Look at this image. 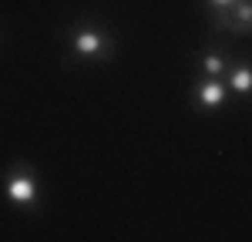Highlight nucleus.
<instances>
[{
  "instance_id": "nucleus-1",
  "label": "nucleus",
  "mask_w": 252,
  "mask_h": 242,
  "mask_svg": "<svg viewBox=\"0 0 252 242\" xmlns=\"http://www.w3.org/2000/svg\"><path fill=\"white\" fill-rule=\"evenodd\" d=\"M67 51H71V58H78V60H108L115 54V37L104 27L84 20V24L67 30Z\"/></svg>"
},
{
  "instance_id": "nucleus-2",
  "label": "nucleus",
  "mask_w": 252,
  "mask_h": 242,
  "mask_svg": "<svg viewBox=\"0 0 252 242\" xmlns=\"http://www.w3.org/2000/svg\"><path fill=\"white\" fill-rule=\"evenodd\" d=\"M3 195L10 205H17L24 212H34L40 205V179L27 161H14L3 175Z\"/></svg>"
},
{
  "instance_id": "nucleus-3",
  "label": "nucleus",
  "mask_w": 252,
  "mask_h": 242,
  "mask_svg": "<svg viewBox=\"0 0 252 242\" xmlns=\"http://www.w3.org/2000/svg\"><path fill=\"white\" fill-rule=\"evenodd\" d=\"M229 101V84L222 78H212V74H202L192 88V104L198 111H219L222 104Z\"/></svg>"
},
{
  "instance_id": "nucleus-4",
  "label": "nucleus",
  "mask_w": 252,
  "mask_h": 242,
  "mask_svg": "<svg viewBox=\"0 0 252 242\" xmlns=\"http://www.w3.org/2000/svg\"><path fill=\"white\" fill-rule=\"evenodd\" d=\"M215 27H222V30H229V34L249 37L252 34V0H235L232 7L215 20Z\"/></svg>"
},
{
  "instance_id": "nucleus-5",
  "label": "nucleus",
  "mask_w": 252,
  "mask_h": 242,
  "mask_svg": "<svg viewBox=\"0 0 252 242\" xmlns=\"http://www.w3.org/2000/svg\"><path fill=\"white\" fill-rule=\"evenodd\" d=\"M229 91L232 94H242V98H249L252 94V64L249 60H235L229 64Z\"/></svg>"
},
{
  "instance_id": "nucleus-6",
  "label": "nucleus",
  "mask_w": 252,
  "mask_h": 242,
  "mask_svg": "<svg viewBox=\"0 0 252 242\" xmlns=\"http://www.w3.org/2000/svg\"><path fill=\"white\" fill-rule=\"evenodd\" d=\"M198 67H202V74L222 78V74L229 71V58H222L219 51H205V54H202V60H198Z\"/></svg>"
},
{
  "instance_id": "nucleus-7",
  "label": "nucleus",
  "mask_w": 252,
  "mask_h": 242,
  "mask_svg": "<svg viewBox=\"0 0 252 242\" xmlns=\"http://www.w3.org/2000/svg\"><path fill=\"white\" fill-rule=\"evenodd\" d=\"M232 3H235V0H205V7L212 10V24H215L219 17H222V14H225V10H229Z\"/></svg>"
}]
</instances>
